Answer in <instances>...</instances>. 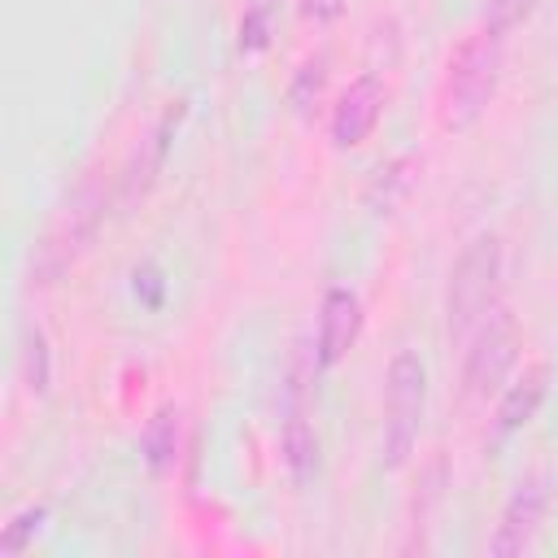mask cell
Segmentation results:
<instances>
[{
	"mask_svg": "<svg viewBox=\"0 0 558 558\" xmlns=\"http://www.w3.org/2000/svg\"><path fill=\"white\" fill-rule=\"evenodd\" d=\"M501 35L488 26H480L449 52L436 83V126L445 135H466L488 113L501 83Z\"/></svg>",
	"mask_w": 558,
	"mask_h": 558,
	"instance_id": "6da1fadb",
	"label": "cell"
},
{
	"mask_svg": "<svg viewBox=\"0 0 558 558\" xmlns=\"http://www.w3.org/2000/svg\"><path fill=\"white\" fill-rule=\"evenodd\" d=\"M501 270H506V253L501 240L493 231H480L458 262L449 266V283H445V336L449 344H466V336L488 318L493 305H501Z\"/></svg>",
	"mask_w": 558,
	"mask_h": 558,
	"instance_id": "7a4b0ae2",
	"label": "cell"
},
{
	"mask_svg": "<svg viewBox=\"0 0 558 558\" xmlns=\"http://www.w3.org/2000/svg\"><path fill=\"white\" fill-rule=\"evenodd\" d=\"M423 414H427V366L414 349H397L384 375V427H379L384 471H401L414 458Z\"/></svg>",
	"mask_w": 558,
	"mask_h": 558,
	"instance_id": "3957f363",
	"label": "cell"
},
{
	"mask_svg": "<svg viewBox=\"0 0 558 558\" xmlns=\"http://www.w3.org/2000/svg\"><path fill=\"white\" fill-rule=\"evenodd\" d=\"M100 218H105V187H100L96 174H83L78 187L70 192V201L48 222V231L39 235L35 257H31V279L35 283H57L87 253V244L100 231Z\"/></svg>",
	"mask_w": 558,
	"mask_h": 558,
	"instance_id": "277c9868",
	"label": "cell"
},
{
	"mask_svg": "<svg viewBox=\"0 0 558 558\" xmlns=\"http://www.w3.org/2000/svg\"><path fill=\"white\" fill-rule=\"evenodd\" d=\"M466 357H462V397L471 401H488L493 392L506 388L519 349H523V331L519 318L510 314V305H493L488 318L466 336Z\"/></svg>",
	"mask_w": 558,
	"mask_h": 558,
	"instance_id": "5b68a950",
	"label": "cell"
},
{
	"mask_svg": "<svg viewBox=\"0 0 558 558\" xmlns=\"http://www.w3.org/2000/svg\"><path fill=\"white\" fill-rule=\"evenodd\" d=\"M545 514H549V480L545 475H527L510 493V501H506V510L497 519V532L488 541V554L493 558H514V554L532 549L541 527H545Z\"/></svg>",
	"mask_w": 558,
	"mask_h": 558,
	"instance_id": "8992f818",
	"label": "cell"
},
{
	"mask_svg": "<svg viewBox=\"0 0 558 558\" xmlns=\"http://www.w3.org/2000/svg\"><path fill=\"white\" fill-rule=\"evenodd\" d=\"M362 323H366V314H362V296L353 288H327L323 292V305H318V344H314V357H318L323 371L340 366L353 353V344L362 336Z\"/></svg>",
	"mask_w": 558,
	"mask_h": 558,
	"instance_id": "52a82bcc",
	"label": "cell"
},
{
	"mask_svg": "<svg viewBox=\"0 0 558 558\" xmlns=\"http://www.w3.org/2000/svg\"><path fill=\"white\" fill-rule=\"evenodd\" d=\"M379 113H384V83H379V74H357L340 92V100L331 109V126H327L331 131V144L340 153L366 144L371 131H375V122H379Z\"/></svg>",
	"mask_w": 558,
	"mask_h": 558,
	"instance_id": "ba28073f",
	"label": "cell"
},
{
	"mask_svg": "<svg viewBox=\"0 0 558 558\" xmlns=\"http://www.w3.org/2000/svg\"><path fill=\"white\" fill-rule=\"evenodd\" d=\"M549 379H554V366H549V362H527V366L497 392V414H493L497 436H514V432H523V427L536 418V410H541L545 397H549Z\"/></svg>",
	"mask_w": 558,
	"mask_h": 558,
	"instance_id": "9c48e42d",
	"label": "cell"
},
{
	"mask_svg": "<svg viewBox=\"0 0 558 558\" xmlns=\"http://www.w3.org/2000/svg\"><path fill=\"white\" fill-rule=\"evenodd\" d=\"M279 458H283V471L296 488H305L318 466H323V445H318V432L301 418V414H288L283 418V432H279Z\"/></svg>",
	"mask_w": 558,
	"mask_h": 558,
	"instance_id": "30bf717a",
	"label": "cell"
},
{
	"mask_svg": "<svg viewBox=\"0 0 558 558\" xmlns=\"http://www.w3.org/2000/svg\"><path fill=\"white\" fill-rule=\"evenodd\" d=\"M140 453L148 462L153 475H170L174 471V458H179V410L174 405H161L144 432H140Z\"/></svg>",
	"mask_w": 558,
	"mask_h": 558,
	"instance_id": "8fae6325",
	"label": "cell"
},
{
	"mask_svg": "<svg viewBox=\"0 0 558 558\" xmlns=\"http://www.w3.org/2000/svg\"><path fill=\"white\" fill-rule=\"evenodd\" d=\"M17 375L26 384V392L44 397L48 392V379H52V353H48V336L39 323L22 318L17 327Z\"/></svg>",
	"mask_w": 558,
	"mask_h": 558,
	"instance_id": "7c38bea8",
	"label": "cell"
},
{
	"mask_svg": "<svg viewBox=\"0 0 558 558\" xmlns=\"http://www.w3.org/2000/svg\"><path fill=\"white\" fill-rule=\"evenodd\" d=\"M179 113H183V100H174V109H166V113H161V122L153 126V135H148V144H144V161H135V166H131V174H126V196H131V201L148 192V183H153V174H157V166H161V157H166L170 126L179 122Z\"/></svg>",
	"mask_w": 558,
	"mask_h": 558,
	"instance_id": "4fadbf2b",
	"label": "cell"
},
{
	"mask_svg": "<svg viewBox=\"0 0 558 558\" xmlns=\"http://www.w3.org/2000/svg\"><path fill=\"white\" fill-rule=\"evenodd\" d=\"M536 4L541 0H484V26L497 35H510L536 13Z\"/></svg>",
	"mask_w": 558,
	"mask_h": 558,
	"instance_id": "5bb4252c",
	"label": "cell"
},
{
	"mask_svg": "<svg viewBox=\"0 0 558 558\" xmlns=\"http://www.w3.org/2000/svg\"><path fill=\"white\" fill-rule=\"evenodd\" d=\"M270 44V0H248L240 17V52H262Z\"/></svg>",
	"mask_w": 558,
	"mask_h": 558,
	"instance_id": "9a60e30c",
	"label": "cell"
},
{
	"mask_svg": "<svg viewBox=\"0 0 558 558\" xmlns=\"http://www.w3.org/2000/svg\"><path fill=\"white\" fill-rule=\"evenodd\" d=\"M323 83H327V70H323V57H310L301 70H296V78H292V105H296V113H310V105L323 96Z\"/></svg>",
	"mask_w": 558,
	"mask_h": 558,
	"instance_id": "2e32d148",
	"label": "cell"
},
{
	"mask_svg": "<svg viewBox=\"0 0 558 558\" xmlns=\"http://www.w3.org/2000/svg\"><path fill=\"white\" fill-rule=\"evenodd\" d=\"M39 523H44V506H26L22 514H13L0 536V554H22L31 545V536L39 532Z\"/></svg>",
	"mask_w": 558,
	"mask_h": 558,
	"instance_id": "e0dca14e",
	"label": "cell"
},
{
	"mask_svg": "<svg viewBox=\"0 0 558 558\" xmlns=\"http://www.w3.org/2000/svg\"><path fill=\"white\" fill-rule=\"evenodd\" d=\"M340 13H344V0H301V17H310V22H318V26L336 22Z\"/></svg>",
	"mask_w": 558,
	"mask_h": 558,
	"instance_id": "ac0fdd59",
	"label": "cell"
}]
</instances>
